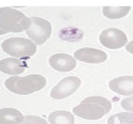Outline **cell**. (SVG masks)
<instances>
[{
    "instance_id": "1",
    "label": "cell",
    "mask_w": 133,
    "mask_h": 124,
    "mask_svg": "<svg viewBox=\"0 0 133 124\" xmlns=\"http://www.w3.org/2000/svg\"><path fill=\"white\" fill-rule=\"evenodd\" d=\"M112 104L107 98L101 96H90L83 99L79 105L73 109L76 116L86 120H97L109 113Z\"/></svg>"
},
{
    "instance_id": "2",
    "label": "cell",
    "mask_w": 133,
    "mask_h": 124,
    "mask_svg": "<svg viewBox=\"0 0 133 124\" xmlns=\"http://www.w3.org/2000/svg\"><path fill=\"white\" fill-rule=\"evenodd\" d=\"M46 85V79L40 74L13 76L6 79L5 85L12 92L19 95H29L42 89Z\"/></svg>"
},
{
    "instance_id": "3",
    "label": "cell",
    "mask_w": 133,
    "mask_h": 124,
    "mask_svg": "<svg viewBox=\"0 0 133 124\" xmlns=\"http://www.w3.org/2000/svg\"><path fill=\"white\" fill-rule=\"evenodd\" d=\"M29 18L22 12L10 7L0 8V28L9 32H22L29 28Z\"/></svg>"
},
{
    "instance_id": "4",
    "label": "cell",
    "mask_w": 133,
    "mask_h": 124,
    "mask_svg": "<svg viewBox=\"0 0 133 124\" xmlns=\"http://www.w3.org/2000/svg\"><path fill=\"white\" fill-rule=\"evenodd\" d=\"M1 48L6 54L13 57L32 56L37 50L32 41L24 37H11L1 43Z\"/></svg>"
},
{
    "instance_id": "5",
    "label": "cell",
    "mask_w": 133,
    "mask_h": 124,
    "mask_svg": "<svg viewBox=\"0 0 133 124\" xmlns=\"http://www.w3.org/2000/svg\"><path fill=\"white\" fill-rule=\"evenodd\" d=\"M31 25L26 34L36 45H42L49 38L52 27L48 20L38 17H31Z\"/></svg>"
},
{
    "instance_id": "6",
    "label": "cell",
    "mask_w": 133,
    "mask_h": 124,
    "mask_svg": "<svg viewBox=\"0 0 133 124\" xmlns=\"http://www.w3.org/2000/svg\"><path fill=\"white\" fill-rule=\"evenodd\" d=\"M81 84V81L76 76H68L61 80L53 88L50 96L54 99H61L74 94Z\"/></svg>"
},
{
    "instance_id": "7",
    "label": "cell",
    "mask_w": 133,
    "mask_h": 124,
    "mask_svg": "<svg viewBox=\"0 0 133 124\" xmlns=\"http://www.w3.org/2000/svg\"><path fill=\"white\" fill-rule=\"evenodd\" d=\"M99 41L108 49H118L123 47L127 43V37L121 30L110 28L101 32L99 36Z\"/></svg>"
},
{
    "instance_id": "8",
    "label": "cell",
    "mask_w": 133,
    "mask_h": 124,
    "mask_svg": "<svg viewBox=\"0 0 133 124\" xmlns=\"http://www.w3.org/2000/svg\"><path fill=\"white\" fill-rule=\"evenodd\" d=\"M74 57L81 61L97 64L106 61L107 59V54L99 49L84 47L75 51Z\"/></svg>"
},
{
    "instance_id": "9",
    "label": "cell",
    "mask_w": 133,
    "mask_h": 124,
    "mask_svg": "<svg viewBox=\"0 0 133 124\" xmlns=\"http://www.w3.org/2000/svg\"><path fill=\"white\" fill-rule=\"evenodd\" d=\"M49 63L53 69L59 72H70L75 68L76 60L71 56L64 53L56 54L49 59Z\"/></svg>"
},
{
    "instance_id": "10",
    "label": "cell",
    "mask_w": 133,
    "mask_h": 124,
    "mask_svg": "<svg viewBox=\"0 0 133 124\" xmlns=\"http://www.w3.org/2000/svg\"><path fill=\"white\" fill-rule=\"evenodd\" d=\"M110 89L122 96L133 95V76H120L109 81Z\"/></svg>"
},
{
    "instance_id": "11",
    "label": "cell",
    "mask_w": 133,
    "mask_h": 124,
    "mask_svg": "<svg viewBox=\"0 0 133 124\" xmlns=\"http://www.w3.org/2000/svg\"><path fill=\"white\" fill-rule=\"evenodd\" d=\"M25 65L22 61L13 58L0 60V71L9 75H18L24 72Z\"/></svg>"
},
{
    "instance_id": "12",
    "label": "cell",
    "mask_w": 133,
    "mask_h": 124,
    "mask_svg": "<svg viewBox=\"0 0 133 124\" xmlns=\"http://www.w3.org/2000/svg\"><path fill=\"white\" fill-rule=\"evenodd\" d=\"M23 120L22 112L14 108L0 109V124H20Z\"/></svg>"
},
{
    "instance_id": "13",
    "label": "cell",
    "mask_w": 133,
    "mask_h": 124,
    "mask_svg": "<svg viewBox=\"0 0 133 124\" xmlns=\"http://www.w3.org/2000/svg\"><path fill=\"white\" fill-rule=\"evenodd\" d=\"M51 124H75V118L71 112L57 111L51 112L48 118Z\"/></svg>"
},
{
    "instance_id": "14",
    "label": "cell",
    "mask_w": 133,
    "mask_h": 124,
    "mask_svg": "<svg viewBox=\"0 0 133 124\" xmlns=\"http://www.w3.org/2000/svg\"><path fill=\"white\" fill-rule=\"evenodd\" d=\"M130 10L131 6H104L103 13L109 19H116L127 16Z\"/></svg>"
},
{
    "instance_id": "15",
    "label": "cell",
    "mask_w": 133,
    "mask_h": 124,
    "mask_svg": "<svg viewBox=\"0 0 133 124\" xmlns=\"http://www.w3.org/2000/svg\"><path fill=\"white\" fill-rule=\"evenodd\" d=\"M108 124H133V113L123 112L112 115L108 119Z\"/></svg>"
},
{
    "instance_id": "16",
    "label": "cell",
    "mask_w": 133,
    "mask_h": 124,
    "mask_svg": "<svg viewBox=\"0 0 133 124\" xmlns=\"http://www.w3.org/2000/svg\"><path fill=\"white\" fill-rule=\"evenodd\" d=\"M22 124H48L45 119L34 115H27L23 116Z\"/></svg>"
},
{
    "instance_id": "17",
    "label": "cell",
    "mask_w": 133,
    "mask_h": 124,
    "mask_svg": "<svg viewBox=\"0 0 133 124\" xmlns=\"http://www.w3.org/2000/svg\"><path fill=\"white\" fill-rule=\"evenodd\" d=\"M121 105L127 111H133V96L123 99L121 102Z\"/></svg>"
},
{
    "instance_id": "18",
    "label": "cell",
    "mask_w": 133,
    "mask_h": 124,
    "mask_svg": "<svg viewBox=\"0 0 133 124\" xmlns=\"http://www.w3.org/2000/svg\"><path fill=\"white\" fill-rule=\"evenodd\" d=\"M125 49L129 52H130L133 55V40H132V41H130V42L129 43L128 45L126 46Z\"/></svg>"
},
{
    "instance_id": "19",
    "label": "cell",
    "mask_w": 133,
    "mask_h": 124,
    "mask_svg": "<svg viewBox=\"0 0 133 124\" xmlns=\"http://www.w3.org/2000/svg\"><path fill=\"white\" fill-rule=\"evenodd\" d=\"M7 34V32H5V30H3V29H1L0 28V35H3V34Z\"/></svg>"
}]
</instances>
